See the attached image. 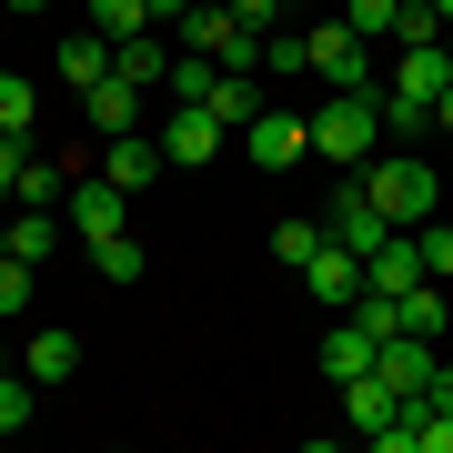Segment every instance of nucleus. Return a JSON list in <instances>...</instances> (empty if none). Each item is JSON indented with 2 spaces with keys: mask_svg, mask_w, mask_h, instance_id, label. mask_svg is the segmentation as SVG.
Instances as JSON below:
<instances>
[{
  "mask_svg": "<svg viewBox=\"0 0 453 453\" xmlns=\"http://www.w3.org/2000/svg\"><path fill=\"white\" fill-rule=\"evenodd\" d=\"M20 162H31V131H0V192H20Z\"/></svg>",
  "mask_w": 453,
  "mask_h": 453,
  "instance_id": "7c9ffc66",
  "label": "nucleus"
},
{
  "mask_svg": "<svg viewBox=\"0 0 453 453\" xmlns=\"http://www.w3.org/2000/svg\"><path fill=\"white\" fill-rule=\"evenodd\" d=\"M323 232H333L342 252H372L383 232H403V222H383V202H372L363 181H342V192H333V211H323Z\"/></svg>",
  "mask_w": 453,
  "mask_h": 453,
  "instance_id": "0eeeda50",
  "label": "nucleus"
},
{
  "mask_svg": "<svg viewBox=\"0 0 453 453\" xmlns=\"http://www.w3.org/2000/svg\"><path fill=\"white\" fill-rule=\"evenodd\" d=\"M383 131H434V101H403V91H383Z\"/></svg>",
  "mask_w": 453,
  "mask_h": 453,
  "instance_id": "cd10ccee",
  "label": "nucleus"
},
{
  "mask_svg": "<svg viewBox=\"0 0 453 453\" xmlns=\"http://www.w3.org/2000/svg\"><path fill=\"white\" fill-rule=\"evenodd\" d=\"M222 111H211V101H172V121H162V151H172V162L181 172H192V162H211V151H222Z\"/></svg>",
  "mask_w": 453,
  "mask_h": 453,
  "instance_id": "6e6552de",
  "label": "nucleus"
},
{
  "mask_svg": "<svg viewBox=\"0 0 453 453\" xmlns=\"http://www.w3.org/2000/svg\"><path fill=\"white\" fill-rule=\"evenodd\" d=\"M0 262H11V222H0Z\"/></svg>",
  "mask_w": 453,
  "mask_h": 453,
  "instance_id": "58836bf2",
  "label": "nucleus"
},
{
  "mask_svg": "<svg viewBox=\"0 0 453 453\" xmlns=\"http://www.w3.org/2000/svg\"><path fill=\"white\" fill-rule=\"evenodd\" d=\"M0 11H11V20H41V11H50V0H0Z\"/></svg>",
  "mask_w": 453,
  "mask_h": 453,
  "instance_id": "c9c22d12",
  "label": "nucleus"
},
{
  "mask_svg": "<svg viewBox=\"0 0 453 453\" xmlns=\"http://www.w3.org/2000/svg\"><path fill=\"white\" fill-rule=\"evenodd\" d=\"M372 353H383V342H372V333L353 323V312H342V323L323 333V372H333V383H353V372H372Z\"/></svg>",
  "mask_w": 453,
  "mask_h": 453,
  "instance_id": "4468645a",
  "label": "nucleus"
},
{
  "mask_svg": "<svg viewBox=\"0 0 453 453\" xmlns=\"http://www.w3.org/2000/svg\"><path fill=\"white\" fill-rule=\"evenodd\" d=\"M111 71L142 81V91H162V81H172V41H162V31H131V41H111Z\"/></svg>",
  "mask_w": 453,
  "mask_h": 453,
  "instance_id": "ddd939ff",
  "label": "nucleus"
},
{
  "mask_svg": "<svg viewBox=\"0 0 453 453\" xmlns=\"http://www.w3.org/2000/svg\"><path fill=\"white\" fill-rule=\"evenodd\" d=\"M423 403H434V413H453V363H434V383H423Z\"/></svg>",
  "mask_w": 453,
  "mask_h": 453,
  "instance_id": "72a5a7b5",
  "label": "nucleus"
},
{
  "mask_svg": "<svg viewBox=\"0 0 453 453\" xmlns=\"http://www.w3.org/2000/svg\"><path fill=\"white\" fill-rule=\"evenodd\" d=\"M423 273L453 282V222H423Z\"/></svg>",
  "mask_w": 453,
  "mask_h": 453,
  "instance_id": "c756f323",
  "label": "nucleus"
},
{
  "mask_svg": "<svg viewBox=\"0 0 453 453\" xmlns=\"http://www.w3.org/2000/svg\"><path fill=\"white\" fill-rule=\"evenodd\" d=\"M282 11H292V0H232V20H252V31H273Z\"/></svg>",
  "mask_w": 453,
  "mask_h": 453,
  "instance_id": "473e14b6",
  "label": "nucleus"
},
{
  "mask_svg": "<svg viewBox=\"0 0 453 453\" xmlns=\"http://www.w3.org/2000/svg\"><path fill=\"white\" fill-rule=\"evenodd\" d=\"M101 172H111L121 192H151V181L172 172V151H162V131H111V142H101Z\"/></svg>",
  "mask_w": 453,
  "mask_h": 453,
  "instance_id": "423d86ee",
  "label": "nucleus"
},
{
  "mask_svg": "<svg viewBox=\"0 0 453 453\" xmlns=\"http://www.w3.org/2000/svg\"><path fill=\"white\" fill-rule=\"evenodd\" d=\"M443 41H453V31H443Z\"/></svg>",
  "mask_w": 453,
  "mask_h": 453,
  "instance_id": "79ce46f5",
  "label": "nucleus"
},
{
  "mask_svg": "<svg viewBox=\"0 0 453 453\" xmlns=\"http://www.w3.org/2000/svg\"><path fill=\"white\" fill-rule=\"evenodd\" d=\"M372 131H383V91H333L323 111H312V151L323 162H372Z\"/></svg>",
  "mask_w": 453,
  "mask_h": 453,
  "instance_id": "f257e3e1",
  "label": "nucleus"
},
{
  "mask_svg": "<svg viewBox=\"0 0 453 453\" xmlns=\"http://www.w3.org/2000/svg\"><path fill=\"white\" fill-rule=\"evenodd\" d=\"M363 192L383 202V222H434V202H443V181H434V162H413V151H383V162L363 172Z\"/></svg>",
  "mask_w": 453,
  "mask_h": 453,
  "instance_id": "f03ea898",
  "label": "nucleus"
},
{
  "mask_svg": "<svg viewBox=\"0 0 453 453\" xmlns=\"http://www.w3.org/2000/svg\"><path fill=\"white\" fill-rule=\"evenodd\" d=\"M303 292H312V303H333V312H353V292H363V252L323 242V252L303 262Z\"/></svg>",
  "mask_w": 453,
  "mask_h": 453,
  "instance_id": "9d476101",
  "label": "nucleus"
},
{
  "mask_svg": "<svg viewBox=\"0 0 453 453\" xmlns=\"http://www.w3.org/2000/svg\"><path fill=\"white\" fill-rule=\"evenodd\" d=\"M91 31H101V41H131V31H151V0H91Z\"/></svg>",
  "mask_w": 453,
  "mask_h": 453,
  "instance_id": "6ab92c4d",
  "label": "nucleus"
},
{
  "mask_svg": "<svg viewBox=\"0 0 453 453\" xmlns=\"http://www.w3.org/2000/svg\"><path fill=\"white\" fill-rule=\"evenodd\" d=\"M31 121H41V91L20 71H0V131H31Z\"/></svg>",
  "mask_w": 453,
  "mask_h": 453,
  "instance_id": "4be33fe9",
  "label": "nucleus"
},
{
  "mask_svg": "<svg viewBox=\"0 0 453 453\" xmlns=\"http://www.w3.org/2000/svg\"><path fill=\"white\" fill-rule=\"evenodd\" d=\"M434 131H453V81H443V101H434Z\"/></svg>",
  "mask_w": 453,
  "mask_h": 453,
  "instance_id": "e433bc0d",
  "label": "nucleus"
},
{
  "mask_svg": "<svg viewBox=\"0 0 453 453\" xmlns=\"http://www.w3.org/2000/svg\"><path fill=\"white\" fill-rule=\"evenodd\" d=\"M211 111H222L232 131H242V121L262 111V91H252V71H222V81H211Z\"/></svg>",
  "mask_w": 453,
  "mask_h": 453,
  "instance_id": "aec40b11",
  "label": "nucleus"
},
{
  "mask_svg": "<svg viewBox=\"0 0 453 453\" xmlns=\"http://www.w3.org/2000/svg\"><path fill=\"white\" fill-rule=\"evenodd\" d=\"M242 151H252L262 172H292V162L312 151V121H303V111H273V101H262V111L242 121Z\"/></svg>",
  "mask_w": 453,
  "mask_h": 453,
  "instance_id": "20e7f679",
  "label": "nucleus"
},
{
  "mask_svg": "<svg viewBox=\"0 0 453 453\" xmlns=\"http://www.w3.org/2000/svg\"><path fill=\"white\" fill-rule=\"evenodd\" d=\"M323 242H333V232H323V222H282V232H273V252L292 262V273H303V262H312V252H323Z\"/></svg>",
  "mask_w": 453,
  "mask_h": 453,
  "instance_id": "b1692460",
  "label": "nucleus"
},
{
  "mask_svg": "<svg viewBox=\"0 0 453 453\" xmlns=\"http://www.w3.org/2000/svg\"><path fill=\"white\" fill-rule=\"evenodd\" d=\"M403 41H443V11H434V0H403V31H393V50H403Z\"/></svg>",
  "mask_w": 453,
  "mask_h": 453,
  "instance_id": "bb28decb",
  "label": "nucleus"
},
{
  "mask_svg": "<svg viewBox=\"0 0 453 453\" xmlns=\"http://www.w3.org/2000/svg\"><path fill=\"white\" fill-rule=\"evenodd\" d=\"M20 312H31V262L11 252V262H0V323H20Z\"/></svg>",
  "mask_w": 453,
  "mask_h": 453,
  "instance_id": "a878e982",
  "label": "nucleus"
},
{
  "mask_svg": "<svg viewBox=\"0 0 453 453\" xmlns=\"http://www.w3.org/2000/svg\"><path fill=\"white\" fill-rule=\"evenodd\" d=\"M11 252H20V262H50V211H41V202L11 222Z\"/></svg>",
  "mask_w": 453,
  "mask_h": 453,
  "instance_id": "393cba45",
  "label": "nucleus"
},
{
  "mask_svg": "<svg viewBox=\"0 0 453 453\" xmlns=\"http://www.w3.org/2000/svg\"><path fill=\"white\" fill-rule=\"evenodd\" d=\"M20 372H31L41 393H61L71 372H81V333H61V323H50V333H31V342H20Z\"/></svg>",
  "mask_w": 453,
  "mask_h": 453,
  "instance_id": "9b49d317",
  "label": "nucleus"
},
{
  "mask_svg": "<svg viewBox=\"0 0 453 453\" xmlns=\"http://www.w3.org/2000/svg\"><path fill=\"white\" fill-rule=\"evenodd\" d=\"M423 453H453V413H423Z\"/></svg>",
  "mask_w": 453,
  "mask_h": 453,
  "instance_id": "f704fd0d",
  "label": "nucleus"
},
{
  "mask_svg": "<svg viewBox=\"0 0 453 453\" xmlns=\"http://www.w3.org/2000/svg\"><path fill=\"white\" fill-rule=\"evenodd\" d=\"M31 413H41V383H31V372L11 363V372H0V434H20Z\"/></svg>",
  "mask_w": 453,
  "mask_h": 453,
  "instance_id": "a211bd4d",
  "label": "nucleus"
},
{
  "mask_svg": "<svg viewBox=\"0 0 453 453\" xmlns=\"http://www.w3.org/2000/svg\"><path fill=\"white\" fill-rule=\"evenodd\" d=\"M61 181H71V172H50V162H20V202H41V211H50V202H61Z\"/></svg>",
  "mask_w": 453,
  "mask_h": 453,
  "instance_id": "c85d7f7f",
  "label": "nucleus"
},
{
  "mask_svg": "<svg viewBox=\"0 0 453 453\" xmlns=\"http://www.w3.org/2000/svg\"><path fill=\"white\" fill-rule=\"evenodd\" d=\"M181 11H192V0H151V20H181Z\"/></svg>",
  "mask_w": 453,
  "mask_h": 453,
  "instance_id": "4c0bfd02",
  "label": "nucleus"
},
{
  "mask_svg": "<svg viewBox=\"0 0 453 453\" xmlns=\"http://www.w3.org/2000/svg\"><path fill=\"white\" fill-rule=\"evenodd\" d=\"M303 71L333 81V91H372V41L353 20H323V31H303Z\"/></svg>",
  "mask_w": 453,
  "mask_h": 453,
  "instance_id": "7ed1b4c3",
  "label": "nucleus"
},
{
  "mask_svg": "<svg viewBox=\"0 0 453 453\" xmlns=\"http://www.w3.org/2000/svg\"><path fill=\"white\" fill-rule=\"evenodd\" d=\"M61 211H71V232H81V242H111V232L131 222V192H121L111 172H91V181H71V202H61Z\"/></svg>",
  "mask_w": 453,
  "mask_h": 453,
  "instance_id": "39448f33",
  "label": "nucleus"
},
{
  "mask_svg": "<svg viewBox=\"0 0 453 453\" xmlns=\"http://www.w3.org/2000/svg\"><path fill=\"white\" fill-rule=\"evenodd\" d=\"M172 41H181V50H222V41H232V0H192V11L172 20Z\"/></svg>",
  "mask_w": 453,
  "mask_h": 453,
  "instance_id": "dca6fc26",
  "label": "nucleus"
},
{
  "mask_svg": "<svg viewBox=\"0 0 453 453\" xmlns=\"http://www.w3.org/2000/svg\"><path fill=\"white\" fill-rule=\"evenodd\" d=\"M363 282H372V292H413V282H434V273H423V222H413V232H383V242L363 252Z\"/></svg>",
  "mask_w": 453,
  "mask_h": 453,
  "instance_id": "1a4fd4ad",
  "label": "nucleus"
},
{
  "mask_svg": "<svg viewBox=\"0 0 453 453\" xmlns=\"http://www.w3.org/2000/svg\"><path fill=\"white\" fill-rule=\"evenodd\" d=\"M342 20H353L363 41H393V31H403V0H353V11H342Z\"/></svg>",
  "mask_w": 453,
  "mask_h": 453,
  "instance_id": "5701e85b",
  "label": "nucleus"
},
{
  "mask_svg": "<svg viewBox=\"0 0 453 453\" xmlns=\"http://www.w3.org/2000/svg\"><path fill=\"white\" fill-rule=\"evenodd\" d=\"M11 363H20V353H0V372H11Z\"/></svg>",
  "mask_w": 453,
  "mask_h": 453,
  "instance_id": "a19ab883",
  "label": "nucleus"
},
{
  "mask_svg": "<svg viewBox=\"0 0 453 453\" xmlns=\"http://www.w3.org/2000/svg\"><path fill=\"white\" fill-rule=\"evenodd\" d=\"M81 111H91L101 142H111V131H142V81H121V71H111V81H91V91H81Z\"/></svg>",
  "mask_w": 453,
  "mask_h": 453,
  "instance_id": "f8f14e48",
  "label": "nucleus"
},
{
  "mask_svg": "<svg viewBox=\"0 0 453 453\" xmlns=\"http://www.w3.org/2000/svg\"><path fill=\"white\" fill-rule=\"evenodd\" d=\"M61 81H71V91L111 81V41H101V31H71V41H61Z\"/></svg>",
  "mask_w": 453,
  "mask_h": 453,
  "instance_id": "2eb2a0df",
  "label": "nucleus"
},
{
  "mask_svg": "<svg viewBox=\"0 0 453 453\" xmlns=\"http://www.w3.org/2000/svg\"><path fill=\"white\" fill-rule=\"evenodd\" d=\"M434 11H443V31H453V0H434Z\"/></svg>",
  "mask_w": 453,
  "mask_h": 453,
  "instance_id": "ea45409f",
  "label": "nucleus"
},
{
  "mask_svg": "<svg viewBox=\"0 0 453 453\" xmlns=\"http://www.w3.org/2000/svg\"><path fill=\"white\" fill-rule=\"evenodd\" d=\"M91 273H101V282H142V242H131V232L91 242Z\"/></svg>",
  "mask_w": 453,
  "mask_h": 453,
  "instance_id": "412c9836",
  "label": "nucleus"
},
{
  "mask_svg": "<svg viewBox=\"0 0 453 453\" xmlns=\"http://www.w3.org/2000/svg\"><path fill=\"white\" fill-rule=\"evenodd\" d=\"M262 71H303V31H273V41H262Z\"/></svg>",
  "mask_w": 453,
  "mask_h": 453,
  "instance_id": "2f4dec72",
  "label": "nucleus"
},
{
  "mask_svg": "<svg viewBox=\"0 0 453 453\" xmlns=\"http://www.w3.org/2000/svg\"><path fill=\"white\" fill-rule=\"evenodd\" d=\"M211 81H222V61H211V50H172V101H211Z\"/></svg>",
  "mask_w": 453,
  "mask_h": 453,
  "instance_id": "f3484780",
  "label": "nucleus"
}]
</instances>
